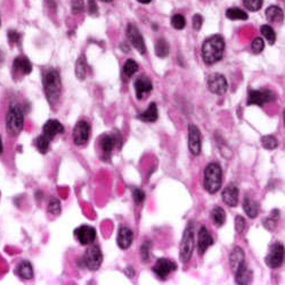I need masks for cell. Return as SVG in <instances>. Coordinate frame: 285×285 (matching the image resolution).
<instances>
[{"mask_svg": "<svg viewBox=\"0 0 285 285\" xmlns=\"http://www.w3.org/2000/svg\"><path fill=\"white\" fill-rule=\"evenodd\" d=\"M264 0H243V4L245 8L249 9L251 12H257L259 11L263 6Z\"/></svg>", "mask_w": 285, "mask_h": 285, "instance_id": "74e56055", "label": "cell"}, {"mask_svg": "<svg viewBox=\"0 0 285 285\" xmlns=\"http://www.w3.org/2000/svg\"><path fill=\"white\" fill-rule=\"evenodd\" d=\"M132 198H134L135 203L137 205H141L145 200V193L141 188H135L132 191Z\"/></svg>", "mask_w": 285, "mask_h": 285, "instance_id": "60d3db41", "label": "cell"}, {"mask_svg": "<svg viewBox=\"0 0 285 285\" xmlns=\"http://www.w3.org/2000/svg\"><path fill=\"white\" fill-rule=\"evenodd\" d=\"M203 24V18L200 14H195L193 16V29L195 31H200Z\"/></svg>", "mask_w": 285, "mask_h": 285, "instance_id": "bcb514c9", "label": "cell"}, {"mask_svg": "<svg viewBox=\"0 0 285 285\" xmlns=\"http://www.w3.org/2000/svg\"><path fill=\"white\" fill-rule=\"evenodd\" d=\"M185 24H186V21H185V18L181 14H176L172 16L171 25L176 30H183L185 28Z\"/></svg>", "mask_w": 285, "mask_h": 285, "instance_id": "f35d334b", "label": "cell"}, {"mask_svg": "<svg viewBox=\"0 0 285 285\" xmlns=\"http://www.w3.org/2000/svg\"><path fill=\"white\" fill-rule=\"evenodd\" d=\"M4 152V146H2V141H1V136H0V154Z\"/></svg>", "mask_w": 285, "mask_h": 285, "instance_id": "681fc988", "label": "cell"}, {"mask_svg": "<svg viewBox=\"0 0 285 285\" xmlns=\"http://www.w3.org/2000/svg\"><path fill=\"white\" fill-rule=\"evenodd\" d=\"M90 125L86 120H80L77 122V125H74L73 129V142L78 146H84L89 141L90 137Z\"/></svg>", "mask_w": 285, "mask_h": 285, "instance_id": "9c48e42d", "label": "cell"}, {"mask_svg": "<svg viewBox=\"0 0 285 285\" xmlns=\"http://www.w3.org/2000/svg\"><path fill=\"white\" fill-rule=\"evenodd\" d=\"M71 9L73 14H80V13L84 12L85 11L84 0H72Z\"/></svg>", "mask_w": 285, "mask_h": 285, "instance_id": "ab89813d", "label": "cell"}, {"mask_svg": "<svg viewBox=\"0 0 285 285\" xmlns=\"http://www.w3.org/2000/svg\"><path fill=\"white\" fill-rule=\"evenodd\" d=\"M284 260V247L280 242H275L270 245L269 252L266 257V265L271 269H276L283 264Z\"/></svg>", "mask_w": 285, "mask_h": 285, "instance_id": "ba28073f", "label": "cell"}, {"mask_svg": "<svg viewBox=\"0 0 285 285\" xmlns=\"http://www.w3.org/2000/svg\"><path fill=\"white\" fill-rule=\"evenodd\" d=\"M223 201L228 207H236L238 204V190L235 185H228L224 188Z\"/></svg>", "mask_w": 285, "mask_h": 285, "instance_id": "7402d4cb", "label": "cell"}, {"mask_svg": "<svg viewBox=\"0 0 285 285\" xmlns=\"http://www.w3.org/2000/svg\"><path fill=\"white\" fill-rule=\"evenodd\" d=\"M155 55L160 58H164L169 55V44L164 39H159L155 44Z\"/></svg>", "mask_w": 285, "mask_h": 285, "instance_id": "4dcf8cb0", "label": "cell"}, {"mask_svg": "<svg viewBox=\"0 0 285 285\" xmlns=\"http://www.w3.org/2000/svg\"><path fill=\"white\" fill-rule=\"evenodd\" d=\"M176 269H177V265H176L174 261L165 259V258L159 259L153 266V273L157 275L161 281L167 280L169 275Z\"/></svg>", "mask_w": 285, "mask_h": 285, "instance_id": "8fae6325", "label": "cell"}, {"mask_svg": "<svg viewBox=\"0 0 285 285\" xmlns=\"http://www.w3.org/2000/svg\"><path fill=\"white\" fill-rule=\"evenodd\" d=\"M234 274H235V281H236L237 284L245 285L252 282V270L248 267V265L245 264V261L238 266V268Z\"/></svg>", "mask_w": 285, "mask_h": 285, "instance_id": "ffe728a7", "label": "cell"}, {"mask_svg": "<svg viewBox=\"0 0 285 285\" xmlns=\"http://www.w3.org/2000/svg\"><path fill=\"white\" fill-rule=\"evenodd\" d=\"M158 118H159L158 106L155 103H151L150 106H148L146 110L137 115V119L144 122H155L158 120Z\"/></svg>", "mask_w": 285, "mask_h": 285, "instance_id": "cb8c5ba5", "label": "cell"}, {"mask_svg": "<svg viewBox=\"0 0 285 285\" xmlns=\"http://www.w3.org/2000/svg\"><path fill=\"white\" fill-rule=\"evenodd\" d=\"M127 37L129 39V41H130V44L134 46L135 49H137L138 53H141L142 55H144L145 53H146V46H145V41L144 39H142V36L134 24H128Z\"/></svg>", "mask_w": 285, "mask_h": 285, "instance_id": "4fadbf2b", "label": "cell"}, {"mask_svg": "<svg viewBox=\"0 0 285 285\" xmlns=\"http://www.w3.org/2000/svg\"><path fill=\"white\" fill-rule=\"evenodd\" d=\"M202 142L201 132L195 125H188V148L193 155H198L201 153Z\"/></svg>", "mask_w": 285, "mask_h": 285, "instance_id": "7c38bea8", "label": "cell"}, {"mask_svg": "<svg viewBox=\"0 0 285 285\" xmlns=\"http://www.w3.org/2000/svg\"><path fill=\"white\" fill-rule=\"evenodd\" d=\"M261 145H263L264 148H266V150L273 151L278 146V142L274 136L268 135V136H264V137L261 138Z\"/></svg>", "mask_w": 285, "mask_h": 285, "instance_id": "e575fe53", "label": "cell"}, {"mask_svg": "<svg viewBox=\"0 0 285 285\" xmlns=\"http://www.w3.org/2000/svg\"><path fill=\"white\" fill-rule=\"evenodd\" d=\"M208 88L212 94L224 95L228 89V82L225 75L220 73H212L209 75L207 81Z\"/></svg>", "mask_w": 285, "mask_h": 285, "instance_id": "30bf717a", "label": "cell"}, {"mask_svg": "<svg viewBox=\"0 0 285 285\" xmlns=\"http://www.w3.org/2000/svg\"><path fill=\"white\" fill-rule=\"evenodd\" d=\"M138 71V64L134 59H127L124 65V73L127 77H132Z\"/></svg>", "mask_w": 285, "mask_h": 285, "instance_id": "d590c367", "label": "cell"}, {"mask_svg": "<svg viewBox=\"0 0 285 285\" xmlns=\"http://www.w3.org/2000/svg\"><path fill=\"white\" fill-rule=\"evenodd\" d=\"M153 89V85L152 81L148 79L146 75H142L137 80L135 81V90H136V97L137 99H144L146 96L150 94Z\"/></svg>", "mask_w": 285, "mask_h": 285, "instance_id": "2e32d148", "label": "cell"}, {"mask_svg": "<svg viewBox=\"0 0 285 285\" xmlns=\"http://www.w3.org/2000/svg\"><path fill=\"white\" fill-rule=\"evenodd\" d=\"M118 135L105 134L99 139V146L105 157H110L118 142Z\"/></svg>", "mask_w": 285, "mask_h": 285, "instance_id": "ac0fdd59", "label": "cell"}, {"mask_svg": "<svg viewBox=\"0 0 285 285\" xmlns=\"http://www.w3.org/2000/svg\"><path fill=\"white\" fill-rule=\"evenodd\" d=\"M13 69H14V72L18 74L21 75H26L30 74L32 71V64L31 62L29 61L28 57L25 56H18L14 59V63H13Z\"/></svg>", "mask_w": 285, "mask_h": 285, "instance_id": "44dd1931", "label": "cell"}, {"mask_svg": "<svg viewBox=\"0 0 285 285\" xmlns=\"http://www.w3.org/2000/svg\"><path fill=\"white\" fill-rule=\"evenodd\" d=\"M65 128L61 122L57 120H48L42 127V135H45L49 141H53L55 138V136L64 134Z\"/></svg>", "mask_w": 285, "mask_h": 285, "instance_id": "e0dca14e", "label": "cell"}, {"mask_svg": "<svg viewBox=\"0 0 285 285\" xmlns=\"http://www.w3.org/2000/svg\"><path fill=\"white\" fill-rule=\"evenodd\" d=\"M150 251H151V242L146 241L144 244L142 245V248H141V256L145 263H146V261L148 260V258H150Z\"/></svg>", "mask_w": 285, "mask_h": 285, "instance_id": "7bdbcfd3", "label": "cell"}, {"mask_svg": "<svg viewBox=\"0 0 285 285\" xmlns=\"http://www.w3.org/2000/svg\"><path fill=\"white\" fill-rule=\"evenodd\" d=\"M235 230L238 234L243 233L245 230V219L242 216H237L235 218Z\"/></svg>", "mask_w": 285, "mask_h": 285, "instance_id": "ee69618b", "label": "cell"}, {"mask_svg": "<svg viewBox=\"0 0 285 285\" xmlns=\"http://www.w3.org/2000/svg\"><path fill=\"white\" fill-rule=\"evenodd\" d=\"M74 236L82 245L92 244L96 238V230L89 225H82L74 231Z\"/></svg>", "mask_w": 285, "mask_h": 285, "instance_id": "5bb4252c", "label": "cell"}, {"mask_svg": "<svg viewBox=\"0 0 285 285\" xmlns=\"http://www.w3.org/2000/svg\"><path fill=\"white\" fill-rule=\"evenodd\" d=\"M276 99V96L268 89H251L248 94V105L264 106L266 103H270Z\"/></svg>", "mask_w": 285, "mask_h": 285, "instance_id": "52a82bcc", "label": "cell"}, {"mask_svg": "<svg viewBox=\"0 0 285 285\" xmlns=\"http://www.w3.org/2000/svg\"><path fill=\"white\" fill-rule=\"evenodd\" d=\"M226 16L227 18L233 19V21H238V19H242V21H245L248 19V14L242 9L237 7L228 8L226 11Z\"/></svg>", "mask_w": 285, "mask_h": 285, "instance_id": "f546056e", "label": "cell"}, {"mask_svg": "<svg viewBox=\"0 0 285 285\" xmlns=\"http://www.w3.org/2000/svg\"><path fill=\"white\" fill-rule=\"evenodd\" d=\"M48 212L52 214H55V216H57V214H61V202L57 198L55 197H52L51 200H49V203H48Z\"/></svg>", "mask_w": 285, "mask_h": 285, "instance_id": "8d00e7d4", "label": "cell"}, {"mask_svg": "<svg viewBox=\"0 0 285 285\" xmlns=\"http://www.w3.org/2000/svg\"><path fill=\"white\" fill-rule=\"evenodd\" d=\"M264 48H265V42L261 38H256L252 41V44H251V49H252L254 54H259V53L264 51Z\"/></svg>", "mask_w": 285, "mask_h": 285, "instance_id": "b9f144b4", "label": "cell"}, {"mask_svg": "<svg viewBox=\"0 0 285 285\" xmlns=\"http://www.w3.org/2000/svg\"><path fill=\"white\" fill-rule=\"evenodd\" d=\"M266 18L269 22L280 23L283 21V11L277 6H270L266 9Z\"/></svg>", "mask_w": 285, "mask_h": 285, "instance_id": "4316f807", "label": "cell"}, {"mask_svg": "<svg viewBox=\"0 0 285 285\" xmlns=\"http://www.w3.org/2000/svg\"><path fill=\"white\" fill-rule=\"evenodd\" d=\"M42 85L46 98L52 107L57 104L62 94V81L57 70L49 68L44 72L42 77Z\"/></svg>", "mask_w": 285, "mask_h": 285, "instance_id": "6da1fadb", "label": "cell"}, {"mask_svg": "<svg viewBox=\"0 0 285 285\" xmlns=\"http://www.w3.org/2000/svg\"><path fill=\"white\" fill-rule=\"evenodd\" d=\"M244 259H245V254H244L243 249L240 247H235L230 254V265H231V269L233 270V273L236 271V269L241 264L244 263L245 261Z\"/></svg>", "mask_w": 285, "mask_h": 285, "instance_id": "603a6c76", "label": "cell"}, {"mask_svg": "<svg viewBox=\"0 0 285 285\" xmlns=\"http://www.w3.org/2000/svg\"><path fill=\"white\" fill-rule=\"evenodd\" d=\"M139 2H141V4H144V5H147V4H150V2L152 1V0H138Z\"/></svg>", "mask_w": 285, "mask_h": 285, "instance_id": "c3c4849f", "label": "cell"}, {"mask_svg": "<svg viewBox=\"0 0 285 285\" xmlns=\"http://www.w3.org/2000/svg\"><path fill=\"white\" fill-rule=\"evenodd\" d=\"M204 188L210 194L217 193L223 183V171L221 167L216 162L208 164L204 170Z\"/></svg>", "mask_w": 285, "mask_h": 285, "instance_id": "3957f363", "label": "cell"}, {"mask_svg": "<svg viewBox=\"0 0 285 285\" xmlns=\"http://www.w3.org/2000/svg\"><path fill=\"white\" fill-rule=\"evenodd\" d=\"M102 1H105V2H110L112 0H102Z\"/></svg>", "mask_w": 285, "mask_h": 285, "instance_id": "f907efd6", "label": "cell"}, {"mask_svg": "<svg viewBox=\"0 0 285 285\" xmlns=\"http://www.w3.org/2000/svg\"><path fill=\"white\" fill-rule=\"evenodd\" d=\"M260 32H261V35H263L265 37V39H266V40L268 41V44H270V45L275 44V41H276V33H275L274 29L271 28L270 25H268V24L263 25L260 29Z\"/></svg>", "mask_w": 285, "mask_h": 285, "instance_id": "836d02e7", "label": "cell"}, {"mask_svg": "<svg viewBox=\"0 0 285 285\" xmlns=\"http://www.w3.org/2000/svg\"><path fill=\"white\" fill-rule=\"evenodd\" d=\"M243 209L245 214H248V217L250 218H256L259 214V204L257 203L253 198L245 196L243 200Z\"/></svg>", "mask_w": 285, "mask_h": 285, "instance_id": "d4e9b609", "label": "cell"}, {"mask_svg": "<svg viewBox=\"0 0 285 285\" xmlns=\"http://www.w3.org/2000/svg\"><path fill=\"white\" fill-rule=\"evenodd\" d=\"M214 243V237L212 235L209 233L207 227L202 226L198 231L197 234V252L200 256H203L205 251L208 250L209 247H211L212 244Z\"/></svg>", "mask_w": 285, "mask_h": 285, "instance_id": "9a60e30c", "label": "cell"}, {"mask_svg": "<svg viewBox=\"0 0 285 285\" xmlns=\"http://www.w3.org/2000/svg\"><path fill=\"white\" fill-rule=\"evenodd\" d=\"M87 4H88V12L89 14L95 16L98 14V7H97V4H96L95 0H87Z\"/></svg>", "mask_w": 285, "mask_h": 285, "instance_id": "7dc6e473", "label": "cell"}, {"mask_svg": "<svg viewBox=\"0 0 285 285\" xmlns=\"http://www.w3.org/2000/svg\"><path fill=\"white\" fill-rule=\"evenodd\" d=\"M278 216H280V211L278 210H273L271 214L268 216L266 219H265L264 226L266 230L268 231H274L275 227L277 226V221H278Z\"/></svg>", "mask_w": 285, "mask_h": 285, "instance_id": "1f68e13d", "label": "cell"}, {"mask_svg": "<svg viewBox=\"0 0 285 285\" xmlns=\"http://www.w3.org/2000/svg\"><path fill=\"white\" fill-rule=\"evenodd\" d=\"M82 261H84V265L89 270H97L101 267L103 261V254L98 245H90L84 253Z\"/></svg>", "mask_w": 285, "mask_h": 285, "instance_id": "8992f818", "label": "cell"}, {"mask_svg": "<svg viewBox=\"0 0 285 285\" xmlns=\"http://www.w3.org/2000/svg\"><path fill=\"white\" fill-rule=\"evenodd\" d=\"M211 220L217 227H221L226 221V214L225 210L220 207H216L211 211Z\"/></svg>", "mask_w": 285, "mask_h": 285, "instance_id": "83f0119b", "label": "cell"}, {"mask_svg": "<svg viewBox=\"0 0 285 285\" xmlns=\"http://www.w3.org/2000/svg\"><path fill=\"white\" fill-rule=\"evenodd\" d=\"M8 41L11 42L12 45L14 44H18L19 40H21V35H19L18 32H16L15 30H11V31H8Z\"/></svg>", "mask_w": 285, "mask_h": 285, "instance_id": "f6af8a7d", "label": "cell"}, {"mask_svg": "<svg viewBox=\"0 0 285 285\" xmlns=\"http://www.w3.org/2000/svg\"><path fill=\"white\" fill-rule=\"evenodd\" d=\"M132 241H134V232L128 227H121L119 230L117 237V243L119 248L122 249V250H127L131 245Z\"/></svg>", "mask_w": 285, "mask_h": 285, "instance_id": "d6986e66", "label": "cell"}, {"mask_svg": "<svg viewBox=\"0 0 285 285\" xmlns=\"http://www.w3.org/2000/svg\"><path fill=\"white\" fill-rule=\"evenodd\" d=\"M24 125V113L21 106L12 105L6 114V130L7 134L15 137L19 135Z\"/></svg>", "mask_w": 285, "mask_h": 285, "instance_id": "277c9868", "label": "cell"}, {"mask_svg": "<svg viewBox=\"0 0 285 285\" xmlns=\"http://www.w3.org/2000/svg\"><path fill=\"white\" fill-rule=\"evenodd\" d=\"M49 144H51V141H49V139L46 137L45 135L38 136V137L35 139L36 147H37V150L40 152L41 154L47 153L48 148H49Z\"/></svg>", "mask_w": 285, "mask_h": 285, "instance_id": "d6a6232c", "label": "cell"}, {"mask_svg": "<svg viewBox=\"0 0 285 285\" xmlns=\"http://www.w3.org/2000/svg\"><path fill=\"white\" fill-rule=\"evenodd\" d=\"M195 248V241H194V227L193 224L190 223L188 226L185 230L183 234V238L180 242V251L179 257L181 263H188L191 260L192 256H193Z\"/></svg>", "mask_w": 285, "mask_h": 285, "instance_id": "5b68a950", "label": "cell"}, {"mask_svg": "<svg viewBox=\"0 0 285 285\" xmlns=\"http://www.w3.org/2000/svg\"><path fill=\"white\" fill-rule=\"evenodd\" d=\"M225 41L224 38L219 35L212 36L203 42L201 49L202 58L205 64L212 65L219 62L224 56Z\"/></svg>", "mask_w": 285, "mask_h": 285, "instance_id": "7a4b0ae2", "label": "cell"}, {"mask_svg": "<svg viewBox=\"0 0 285 285\" xmlns=\"http://www.w3.org/2000/svg\"><path fill=\"white\" fill-rule=\"evenodd\" d=\"M87 71H88V65L87 61H86L85 56H80L78 58L77 63H75V75L80 80H84L87 77Z\"/></svg>", "mask_w": 285, "mask_h": 285, "instance_id": "f1b7e54d", "label": "cell"}, {"mask_svg": "<svg viewBox=\"0 0 285 285\" xmlns=\"http://www.w3.org/2000/svg\"><path fill=\"white\" fill-rule=\"evenodd\" d=\"M16 271H18V275L22 278V280H31V278H33V275H35L32 265L31 263H29L28 260L21 261V263L18 265V269H16Z\"/></svg>", "mask_w": 285, "mask_h": 285, "instance_id": "484cf974", "label": "cell"}]
</instances>
